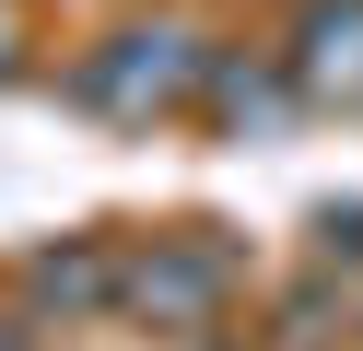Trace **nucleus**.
Wrapping results in <instances>:
<instances>
[{
    "label": "nucleus",
    "mask_w": 363,
    "mask_h": 351,
    "mask_svg": "<svg viewBox=\"0 0 363 351\" xmlns=\"http://www.w3.org/2000/svg\"><path fill=\"white\" fill-rule=\"evenodd\" d=\"M176 82H188V35H118V59L82 70L94 106H164Z\"/></svg>",
    "instance_id": "nucleus-1"
},
{
    "label": "nucleus",
    "mask_w": 363,
    "mask_h": 351,
    "mask_svg": "<svg viewBox=\"0 0 363 351\" xmlns=\"http://www.w3.org/2000/svg\"><path fill=\"white\" fill-rule=\"evenodd\" d=\"M305 94H363V0L305 12Z\"/></svg>",
    "instance_id": "nucleus-2"
},
{
    "label": "nucleus",
    "mask_w": 363,
    "mask_h": 351,
    "mask_svg": "<svg viewBox=\"0 0 363 351\" xmlns=\"http://www.w3.org/2000/svg\"><path fill=\"white\" fill-rule=\"evenodd\" d=\"M211 293H223L211 257H152V269H141V304H152V316H211Z\"/></svg>",
    "instance_id": "nucleus-3"
},
{
    "label": "nucleus",
    "mask_w": 363,
    "mask_h": 351,
    "mask_svg": "<svg viewBox=\"0 0 363 351\" xmlns=\"http://www.w3.org/2000/svg\"><path fill=\"white\" fill-rule=\"evenodd\" d=\"M35 293L48 304H106V257H35Z\"/></svg>",
    "instance_id": "nucleus-4"
},
{
    "label": "nucleus",
    "mask_w": 363,
    "mask_h": 351,
    "mask_svg": "<svg viewBox=\"0 0 363 351\" xmlns=\"http://www.w3.org/2000/svg\"><path fill=\"white\" fill-rule=\"evenodd\" d=\"M0 351H24V328H12V316H0Z\"/></svg>",
    "instance_id": "nucleus-5"
},
{
    "label": "nucleus",
    "mask_w": 363,
    "mask_h": 351,
    "mask_svg": "<svg viewBox=\"0 0 363 351\" xmlns=\"http://www.w3.org/2000/svg\"><path fill=\"white\" fill-rule=\"evenodd\" d=\"M0 70H12V59H0Z\"/></svg>",
    "instance_id": "nucleus-6"
}]
</instances>
